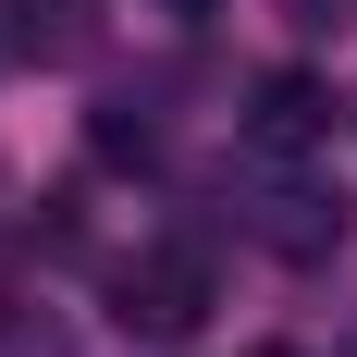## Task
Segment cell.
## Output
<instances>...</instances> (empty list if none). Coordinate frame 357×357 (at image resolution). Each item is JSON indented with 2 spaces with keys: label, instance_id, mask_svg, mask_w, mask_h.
<instances>
[{
  "label": "cell",
  "instance_id": "cell-1",
  "mask_svg": "<svg viewBox=\"0 0 357 357\" xmlns=\"http://www.w3.org/2000/svg\"><path fill=\"white\" fill-rule=\"evenodd\" d=\"M111 308H123V333H197L210 321V247H136L123 271H111Z\"/></svg>",
  "mask_w": 357,
  "mask_h": 357
},
{
  "label": "cell",
  "instance_id": "cell-2",
  "mask_svg": "<svg viewBox=\"0 0 357 357\" xmlns=\"http://www.w3.org/2000/svg\"><path fill=\"white\" fill-rule=\"evenodd\" d=\"M321 136H333V86L321 74H259V99H247V148L259 160H308Z\"/></svg>",
  "mask_w": 357,
  "mask_h": 357
},
{
  "label": "cell",
  "instance_id": "cell-3",
  "mask_svg": "<svg viewBox=\"0 0 357 357\" xmlns=\"http://www.w3.org/2000/svg\"><path fill=\"white\" fill-rule=\"evenodd\" d=\"M0 50L13 62H86L99 50V0H0Z\"/></svg>",
  "mask_w": 357,
  "mask_h": 357
},
{
  "label": "cell",
  "instance_id": "cell-4",
  "mask_svg": "<svg viewBox=\"0 0 357 357\" xmlns=\"http://www.w3.org/2000/svg\"><path fill=\"white\" fill-rule=\"evenodd\" d=\"M0 357H62V333H50V321H13V308H0Z\"/></svg>",
  "mask_w": 357,
  "mask_h": 357
},
{
  "label": "cell",
  "instance_id": "cell-5",
  "mask_svg": "<svg viewBox=\"0 0 357 357\" xmlns=\"http://www.w3.org/2000/svg\"><path fill=\"white\" fill-rule=\"evenodd\" d=\"M296 25H345V0H296Z\"/></svg>",
  "mask_w": 357,
  "mask_h": 357
},
{
  "label": "cell",
  "instance_id": "cell-6",
  "mask_svg": "<svg viewBox=\"0 0 357 357\" xmlns=\"http://www.w3.org/2000/svg\"><path fill=\"white\" fill-rule=\"evenodd\" d=\"M173 13H210V0H173Z\"/></svg>",
  "mask_w": 357,
  "mask_h": 357
},
{
  "label": "cell",
  "instance_id": "cell-7",
  "mask_svg": "<svg viewBox=\"0 0 357 357\" xmlns=\"http://www.w3.org/2000/svg\"><path fill=\"white\" fill-rule=\"evenodd\" d=\"M259 357H296V345H259Z\"/></svg>",
  "mask_w": 357,
  "mask_h": 357
}]
</instances>
